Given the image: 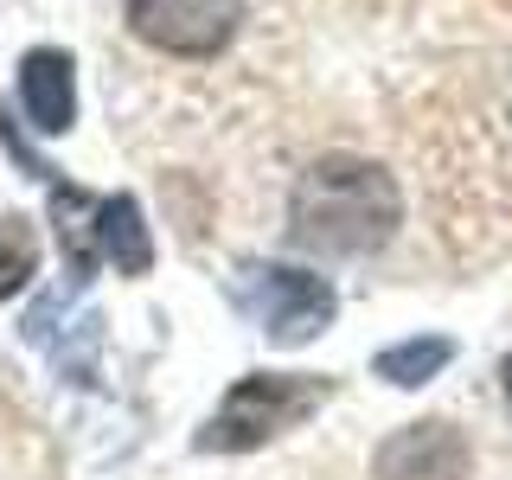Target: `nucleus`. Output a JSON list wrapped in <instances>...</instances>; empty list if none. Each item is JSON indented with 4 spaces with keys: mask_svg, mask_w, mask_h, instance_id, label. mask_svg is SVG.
<instances>
[{
    "mask_svg": "<svg viewBox=\"0 0 512 480\" xmlns=\"http://www.w3.org/2000/svg\"><path fill=\"white\" fill-rule=\"evenodd\" d=\"M231 301L276 346H308V340H320V333L333 327V308H340V301H333V288H327V276H314V269H288V263H250V269H237Z\"/></svg>",
    "mask_w": 512,
    "mask_h": 480,
    "instance_id": "3",
    "label": "nucleus"
},
{
    "mask_svg": "<svg viewBox=\"0 0 512 480\" xmlns=\"http://www.w3.org/2000/svg\"><path fill=\"white\" fill-rule=\"evenodd\" d=\"M32 276H39V237H32V224L0 218V301L20 295Z\"/></svg>",
    "mask_w": 512,
    "mask_h": 480,
    "instance_id": "9",
    "label": "nucleus"
},
{
    "mask_svg": "<svg viewBox=\"0 0 512 480\" xmlns=\"http://www.w3.org/2000/svg\"><path fill=\"white\" fill-rule=\"evenodd\" d=\"M333 397V378H295V372H250L224 391V404L205 416V429L192 436L199 455H244V448L276 442L282 429H295L301 416H314Z\"/></svg>",
    "mask_w": 512,
    "mask_h": 480,
    "instance_id": "2",
    "label": "nucleus"
},
{
    "mask_svg": "<svg viewBox=\"0 0 512 480\" xmlns=\"http://www.w3.org/2000/svg\"><path fill=\"white\" fill-rule=\"evenodd\" d=\"M96 244H103V263H116L122 276H141V269L154 263V237L148 224H141V205L116 192V199L96 205Z\"/></svg>",
    "mask_w": 512,
    "mask_h": 480,
    "instance_id": "7",
    "label": "nucleus"
},
{
    "mask_svg": "<svg viewBox=\"0 0 512 480\" xmlns=\"http://www.w3.org/2000/svg\"><path fill=\"white\" fill-rule=\"evenodd\" d=\"M500 384H506V397H512V352H506V365H500Z\"/></svg>",
    "mask_w": 512,
    "mask_h": 480,
    "instance_id": "10",
    "label": "nucleus"
},
{
    "mask_svg": "<svg viewBox=\"0 0 512 480\" xmlns=\"http://www.w3.org/2000/svg\"><path fill=\"white\" fill-rule=\"evenodd\" d=\"M128 26L167 58H212L237 39L244 0H128Z\"/></svg>",
    "mask_w": 512,
    "mask_h": 480,
    "instance_id": "4",
    "label": "nucleus"
},
{
    "mask_svg": "<svg viewBox=\"0 0 512 480\" xmlns=\"http://www.w3.org/2000/svg\"><path fill=\"white\" fill-rule=\"evenodd\" d=\"M404 224V192L378 160L327 154L288 192V237L314 256H378Z\"/></svg>",
    "mask_w": 512,
    "mask_h": 480,
    "instance_id": "1",
    "label": "nucleus"
},
{
    "mask_svg": "<svg viewBox=\"0 0 512 480\" xmlns=\"http://www.w3.org/2000/svg\"><path fill=\"white\" fill-rule=\"evenodd\" d=\"M372 474L378 480H468L474 474V448L455 423L442 416H423V423L397 429V436L378 442L372 455Z\"/></svg>",
    "mask_w": 512,
    "mask_h": 480,
    "instance_id": "5",
    "label": "nucleus"
},
{
    "mask_svg": "<svg viewBox=\"0 0 512 480\" xmlns=\"http://www.w3.org/2000/svg\"><path fill=\"white\" fill-rule=\"evenodd\" d=\"M20 103L39 135H64L77 122V64L58 45H39V52L20 58Z\"/></svg>",
    "mask_w": 512,
    "mask_h": 480,
    "instance_id": "6",
    "label": "nucleus"
},
{
    "mask_svg": "<svg viewBox=\"0 0 512 480\" xmlns=\"http://www.w3.org/2000/svg\"><path fill=\"white\" fill-rule=\"evenodd\" d=\"M448 359H455V340H442V333H423V340L384 346L378 359H372V372H378L384 384H404V391H416V384H429Z\"/></svg>",
    "mask_w": 512,
    "mask_h": 480,
    "instance_id": "8",
    "label": "nucleus"
}]
</instances>
